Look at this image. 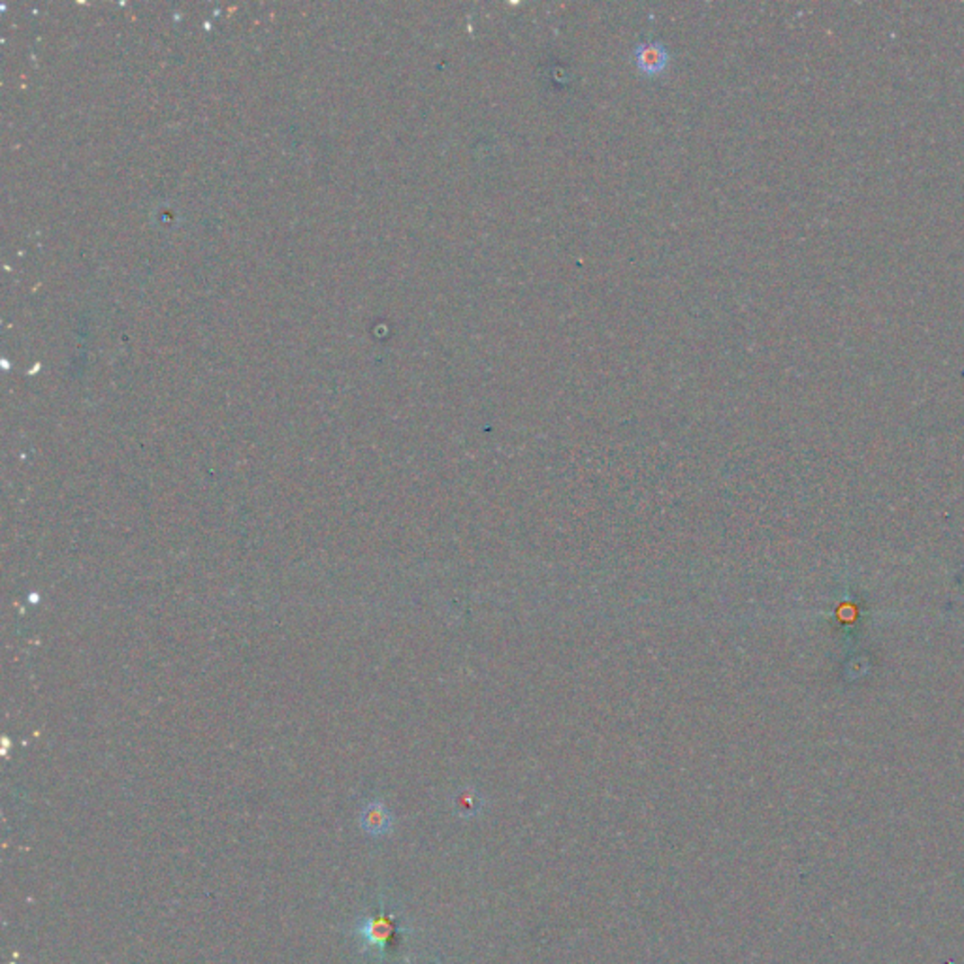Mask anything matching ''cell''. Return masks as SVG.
<instances>
[{
    "instance_id": "cell-4",
    "label": "cell",
    "mask_w": 964,
    "mask_h": 964,
    "mask_svg": "<svg viewBox=\"0 0 964 964\" xmlns=\"http://www.w3.org/2000/svg\"><path fill=\"white\" fill-rule=\"evenodd\" d=\"M456 810L460 816H475L481 812L482 809V799L477 792L473 790H464L460 792V795L456 797Z\"/></svg>"
},
{
    "instance_id": "cell-2",
    "label": "cell",
    "mask_w": 964,
    "mask_h": 964,
    "mask_svg": "<svg viewBox=\"0 0 964 964\" xmlns=\"http://www.w3.org/2000/svg\"><path fill=\"white\" fill-rule=\"evenodd\" d=\"M633 57H635V65H637L639 72H642L646 75L661 74L668 66V61H671V55H668L667 48L658 44V42L639 44L635 48Z\"/></svg>"
},
{
    "instance_id": "cell-1",
    "label": "cell",
    "mask_w": 964,
    "mask_h": 964,
    "mask_svg": "<svg viewBox=\"0 0 964 964\" xmlns=\"http://www.w3.org/2000/svg\"><path fill=\"white\" fill-rule=\"evenodd\" d=\"M398 919L383 908L357 924V936L366 950L386 951L398 934Z\"/></svg>"
},
{
    "instance_id": "cell-3",
    "label": "cell",
    "mask_w": 964,
    "mask_h": 964,
    "mask_svg": "<svg viewBox=\"0 0 964 964\" xmlns=\"http://www.w3.org/2000/svg\"><path fill=\"white\" fill-rule=\"evenodd\" d=\"M360 825L362 829L371 836H383L392 831L394 825V818H392L390 810L381 800L369 802L360 814Z\"/></svg>"
}]
</instances>
